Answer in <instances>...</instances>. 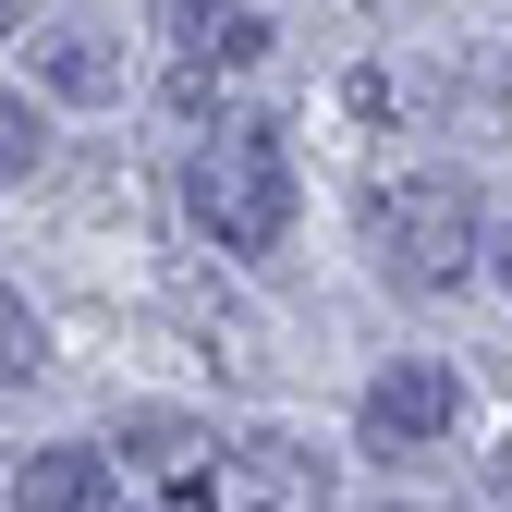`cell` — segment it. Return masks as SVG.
Listing matches in <instances>:
<instances>
[{
	"instance_id": "obj_1",
	"label": "cell",
	"mask_w": 512,
	"mask_h": 512,
	"mask_svg": "<svg viewBox=\"0 0 512 512\" xmlns=\"http://www.w3.org/2000/svg\"><path fill=\"white\" fill-rule=\"evenodd\" d=\"M183 208H196V232L220 256H269L293 232V159L269 122H220V135L183 159Z\"/></svg>"
},
{
	"instance_id": "obj_2",
	"label": "cell",
	"mask_w": 512,
	"mask_h": 512,
	"mask_svg": "<svg viewBox=\"0 0 512 512\" xmlns=\"http://www.w3.org/2000/svg\"><path fill=\"white\" fill-rule=\"evenodd\" d=\"M464 256H476V208H464V183H391V196H378V269H391V281L452 293Z\"/></svg>"
},
{
	"instance_id": "obj_3",
	"label": "cell",
	"mask_w": 512,
	"mask_h": 512,
	"mask_svg": "<svg viewBox=\"0 0 512 512\" xmlns=\"http://www.w3.org/2000/svg\"><path fill=\"white\" fill-rule=\"evenodd\" d=\"M122 464H135L171 512H220L232 500V452H220L196 415H135V427H122Z\"/></svg>"
},
{
	"instance_id": "obj_4",
	"label": "cell",
	"mask_w": 512,
	"mask_h": 512,
	"mask_svg": "<svg viewBox=\"0 0 512 512\" xmlns=\"http://www.w3.org/2000/svg\"><path fill=\"white\" fill-rule=\"evenodd\" d=\"M452 415H464V391H452V366H427V354L366 378V452H391V464L427 452V439H452Z\"/></svg>"
},
{
	"instance_id": "obj_5",
	"label": "cell",
	"mask_w": 512,
	"mask_h": 512,
	"mask_svg": "<svg viewBox=\"0 0 512 512\" xmlns=\"http://www.w3.org/2000/svg\"><path fill=\"white\" fill-rule=\"evenodd\" d=\"M232 512H330V452L293 427L232 439Z\"/></svg>"
},
{
	"instance_id": "obj_6",
	"label": "cell",
	"mask_w": 512,
	"mask_h": 512,
	"mask_svg": "<svg viewBox=\"0 0 512 512\" xmlns=\"http://www.w3.org/2000/svg\"><path fill=\"white\" fill-rule=\"evenodd\" d=\"M147 13H159V37L183 61H220V74H244V61L269 49V25H256L244 0H147Z\"/></svg>"
},
{
	"instance_id": "obj_7",
	"label": "cell",
	"mask_w": 512,
	"mask_h": 512,
	"mask_svg": "<svg viewBox=\"0 0 512 512\" xmlns=\"http://www.w3.org/2000/svg\"><path fill=\"white\" fill-rule=\"evenodd\" d=\"M37 86L49 98H74V110H98V98H122V61H110V37L98 25H37Z\"/></svg>"
},
{
	"instance_id": "obj_8",
	"label": "cell",
	"mask_w": 512,
	"mask_h": 512,
	"mask_svg": "<svg viewBox=\"0 0 512 512\" xmlns=\"http://www.w3.org/2000/svg\"><path fill=\"white\" fill-rule=\"evenodd\" d=\"M13 512H110V464L98 452H25L13 464Z\"/></svg>"
},
{
	"instance_id": "obj_9",
	"label": "cell",
	"mask_w": 512,
	"mask_h": 512,
	"mask_svg": "<svg viewBox=\"0 0 512 512\" xmlns=\"http://www.w3.org/2000/svg\"><path fill=\"white\" fill-rule=\"evenodd\" d=\"M0 171H13V183H37V171H49V122L25 110V86H13V110H0Z\"/></svg>"
},
{
	"instance_id": "obj_10",
	"label": "cell",
	"mask_w": 512,
	"mask_h": 512,
	"mask_svg": "<svg viewBox=\"0 0 512 512\" xmlns=\"http://www.w3.org/2000/svg\"><path fill=\"white\" fill-rule=\"evenodd\" d=\"M0 366H13V391H25V378L49 366V330H37V305H25V293L0 305Z\"/></svg>"
},
{
	"instance_id": "obj_11",
	"label": "cell",
	"mask_w": 512,
	"mask_h": 512,
	"mask_svg": "<svg viewBox=\"0 0 512 512\" xmlns=\"http://www.w3.org/2000/svg\"><path fill=\"white\" fill-rule=\"evenodd\" d=\"M500 281H512V256H500Z\"/></svg>"
}]
</instances>
